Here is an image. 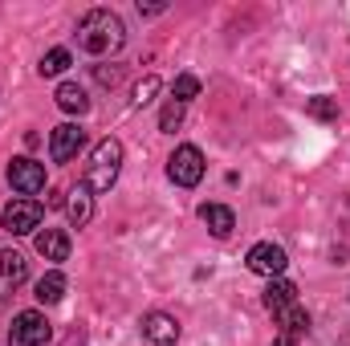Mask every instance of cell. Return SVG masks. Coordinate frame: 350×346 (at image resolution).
<instances>
[{"label":"cell","mask_w":350,"mask_h":346,"mask_svg":"<svg viewBox=\"0 0 350 346\" xmlns=\"http://www.w3.org/2000/svg\"><path fill=\"white\" fill-rule=\"evenodd\" d=\"M126 41V25L118 12L110 8H90L86 16L78 21V45L94 53V57H106V53H118Z\"/></svg>","instance_id":"1"},{"label":"cell","mask_w":350,"mask_h":346,"mask_svg":"<svg viewBox=\"0 0 350 346\" xmlns=\"http://www.w3.org/2000/svg\"><path fill=\"white\" fill-rule=\"evenodd\" d=\"M118 168H122V143H118V139H102V143L90 151L82 187H86L90 196H94V191H110L114 179H118Z\"/></svg>","instance_id":"2"},{"label":"cell","mask_w":350,"mask_h":346,"mask_svg":"<svg viewBox=\"0 0 350 346\" xmlns=\"http://www.w3.org/2000/svg\"><path fill=\"white\" fill-rule=\"evenodd\" d=\"M167 175H172L179 187H196V183L204 179V151L191 147V143L175 147L172 159H167Z\"/></svg>","instance_id":"3"},{"label":"cell","mask_w":350,"mask_h":346,"mask_svg":"<svg viewBox=\"0 0 350 346\" xmlns=\"http://www.w3.org/2000/svg\"><path fill=\"white\" fill-rule=\"evenodd\" d=\"M49 343V322L45 314L37 310H25L12 318V330H8V346H45Z\"/></svg>","instance_id":"4"},{"label":"cell","mask_w":350,"mask_h":346,"mask_svg":"<svg viewBox=\"0 0 350 346\" xmlns=\"http://www.w3.org/2000/svg\"><path fill=\"white\" fill-rule=\"evenodd\" d=\"M0 224H4V232L25 237V232H33V228L41 224V204H37V200H12V204L0 212Z\"/></svg>","instance_id":"5"},{"label":"cell","mask_w":350,"mask_h":346,"mask_svg":"<svg viewBox=\"0 0 350 346\" xmlns=\"http://www.w3.org/2000/svg\"><path fill=\"white\" fill-rule=\"evenodd\" d=\"M82 147H86V131H82L78 122H62V127L53 131V139H49V159H53V163H70Z\"/></svg>","instance_id":"6"},{"label":"cell","mask_w":350,"mask_h":346,"mask_svg":"<svg viewBox=\"0 0 350 346\" xmlns=\"http://www.w3.org/2000/svg\"><path fill=\"white\" fill-rule=\"evenodd\" d=\"M285 265H289V257H285V249L281 245H273V241H261V245H253L249 249V269L253 273H261V277H281L285 273Z\"/></svg>","instance_id":"7"},{"label":"cell","mask_w":350,"mask_h":346,"mask_svg":"<svg viewBox=\"0 0 350 346\" xmlns=\"http://www.w3.org/2000/svg\"><path fill=\"white\" fill-rule=\"evenodd\" d=\"M8 183L21 191V196H37L45 187V168L37 159H12L8 163Z\"/></svg>","instance_id":"8"},{"label":"cell","mask_w":350,"mask_h":346,"mask_svg":"<svg viewBox=\"0 0 350 346\" xmlns=\"http://www.w3.org/2000/svg\"><path fill=\"white\" fill-rule=\"evenodd\" d=\"M179 330H183V326L175 322L172 314H159V310H155V314H147V318H143V338H147V343H155V346L179 343Z\"/></svg>","instance_id":"9"},{"label":"cell","mask_w":350,"mask_h":346,"mask_svg":"<svg viewBox=\"0 0 350 346\" xmlns=\"http://www.w3.org/2000/svg\"><path fill=\"white\" fill-rule=\"evenodd\" d=\"M273 318H277V326H281V334H285V338H301V334L310 330V314H306V306H301V302L273 310Z\"/></svg>","instance_id":"10"},{"label":"cell","mask_w":350,"mask_h":346,"mask_svg":"<svg viewBox=\"0 0 350 346\" xmlns=\"http://www.w3.org/2000/svg\"><path fill=\"white\" fill-rule=\"evenodd\" d=\"M25 277H29L25 257H21V253H12V249H0V293H12Z\"/></svg>","instance_id":"11"},{"label":"cell","mask_w":350,"mask_h":346,"mask_svg":"<svg viewBox=\"0 0 350 346\" xmlns=\"http://www.w3.org/2000/svg\"><path fill=\"white\" fill-rule=\"evenodd\" d=\"M37 253L45 261H66L70 257V237L62 228H45V232H37Z\"/></svg>","instance_id":"12"},{"label":"cell","mask_w":350,"mask_h":346,"mask_svg":"<svg viewBox=\"0 0 350 346\" xmlns=\"http://www.w3.org/2000/svg\"><path fill=\"white\" fill-rule=\"evenodd\" d=\"M200 220L212 228V237H228V232L237 228V216H232V208H224V204H204V208H200Z\"/></svg>","instance_id":"13"},{"label":"cell","mask_w":350,"mask_h":346,"mask_svg":"<svg viewBox=\"0 0 350 346\" xmlns=\"http://www.w3.org/2000/svg\"><path fill=\"white\" fill-rule=\"evenodd\" d=\"M66 212H70V224H74V228H86L90 216H94V196H90L86 187L70 191V200H66Z\"/></svg>","instance_id":"14"},{"label":"cell","mask_w":350,"mask_h":346,"mask_svg":"<svg viewBox=\"0 0 350 346\" xmlns=\"http://www.w3.org/2000/svg\"><path fill=\"white\" fill-rule=\"evenodd\" d=\"M57 106H62L66 114H86L90 98H86V90L78 86V82H62V86H57Z\"/></svg>","instance_id":"15"},{"label":"cell","mask_w":350,"mask_h":346,"mask_svg":"<svg viewBox=\"0 0 350 346\" xmlns=\"http://www.w3.org/2000/svg\"><path fill=\"white\" fill-rule=\"evenodd\" d=\"M293 302H297V285L285 281V277H273L269 289H265V306L269 310H281V306H293Z\"/></svg>","instance_id":"16"},{"label":"cell","mask_w":350,"mask_h":346,"mask_svg":"<svg viewBox=\"0 0 350 346\" xmlns=\"http://www.w3.org/2000/svg\"><path fill=\"white\" fill-rule=\"evenodd\" d=\"M62 297H66V277L53 269V273H45V277L37 281V302L53 306V302H62Z\"/></svg>","instance_id":"17"},{"label":"cell","mask_w":350,"mask_h":346,"mask_svg":"<svg viewBox=\"0 0 350 346\" xmlns=\"http://www.w3.org/2000/svg\"><path fill=\"white\" fill-rule=\"evenodd\" d=\"M306 114H310V118H318V122H338V98L318 94V98H310V102H306Z\"/></svg>","instance_id":"18"},{"label":"cell","mask_w":350,"mask_h":346,"mask_svg":"<svg viewBox=\"0 0 350 346\" xmlns=\"http://www.w3.org/2000/svg\"><path fill=\"white\" fill-rule=\"evenodd\" d=\"M70 62H74V57H70V49H49V53L41 57V66H37V70H41V78H57V74H66V70H70Z\"/></svg>","instance_id":"19"},{"label":"cell","mask_w":350,"mask_h":346,"mask_svg":"<svg viewBox=\"0 0 350 346\" xmlns=\"http://www.w3.org/2000/svg\"><path fill=\"white\" fill-rule=\"evenodd\" d=\"M179 122H183V102H167V106H163V114H159V131H167V135H175V127H179Z\"/></svg>","instance_id":"20"},{"label":"cell","mask_w":350,"mask_h":346,"mask_svg":"<svg viewBox=\"0 0 350 346\" xmlns=\"http://www.w3.org/2000/svg\"><path fill=\"white\" fill-rule=\"evenodd\" d=\"M172 94H175V102H187V98H196V94H200V78H191V74H179V78H175V86H172Z\"/></svg>","instance_id":"21"},{"label":"cell","mask_w":350,"mask_h":346,"mask_svg":"<svg viewBox=\"0 0 350 346\" xmlns=\"http://www.w3.org/2000/svg\"><path fill=\"white\" fill-rule=\"evenodd\" d=\"M155 94H159V78H155V74H147V78L135 86V106H147V102H155Z\"/></svg>","instance_id":"22"},{"label":"cell","mask_w":350,"mask_h":346,"mask_svg":"<svg viewBox=\"0 0 350 346\" xmlns=\"http://www.w3.org/2000/svg\"><path fill=\"white\" fill-rule=\"evenodd\" d=\"M94 78H98V86H118V82H122V66H110V70H106V66H94Z\"/></svg>","instance_id":"23"},{"label":"cell","mask_w":350,"mask_h":346,"mask_svg":"<svg viewBox=\"0 0 350 346\" xmlns=\"http://www.w3.org/2000/svg\"><path fill=\"white\" fill-rule=\"evenodd\" d=\"M163 8H167L163 0H151V4H143V0H139V12H143V16H159Z\"/></svg>","instance_id":"24"},{"label":"cell","mask_w":350,"mask_h":346,"mask_svg":"<svg viewBox=\"0 0 350 346\" xmlns=\"http://www.w3.org/2000/svg\"><path fill=\"white\" fill-rule=\"evenodd\" d=\"M273 346H297V338H285L281 334V338H273Z\"/></svg>","instance_id":"25"}]
</instances>
